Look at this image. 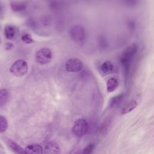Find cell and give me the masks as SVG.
Masks as SVG:
<instances>
[{
    "instance_id": "cell-1",
    "label": "cell",
    "mask_w": 154,
    "mask_h": 154,
    "mask_svg": "<svg viewBox=\"0 0 154 154\" xmlns=\"http://www.w3.org/2000/svg\"><path fill=\"white\" fill-rule=\"evenodd\" d=\"M28 70L27 63L21 59L15 61L10 67V72L16 77H21L26 75Z\"/></svg>"
},
{
    "instance_id": "cell-17",
    "label": "cell",
    "mask_w": 154,
    "mask_h": 154,
    "mask_svg": "<svg viewBox=\"0 0 154 154\" xmlns=\"http://www.w3.org/2000/svg\"><path fill=\"white\" fill-rule=\"evenodd\" d=\"M11 7L13 11H20L25 8V5H23L20 2L13 1L11 2Z\"/></svg>"
},
{
    "instance_id": "cell-8",
    "label": "cell",
    "mask_w": 154,
    "mask_h": 154,
    "mask_svg": "<svg viewBox=\"0 0 154 154\" xmlns=\"http://www.w3.org/2000/svg\"><path fill=\"white\" fill-rule=\"evenodd\" d=\"M25 153L29 154H41L43 153V147L39 144H30L27 146L24 149Z\"/></svg>"
},
{
    "instance_id": "cell-12",
    "label": "cell",
    "mask_w": 154,
    "mask_h": 154,
    "mask_svg": "<svg viewBox=\"0 0 154 154\" xmlns=\"http://www.w3.org/2000/svg\"><path fill=\"white\" fill-rule=\"evenodd\" d=\"M119 81L116 78H110L106 81V90L108 93L114 91L119 85Z\"/></svg>"
},
{
    "instance_id": "cell-19",
    "label": "cell",
    "mask_w": 154,
    "mask_h": 154,
    "mask_svg": "<svg viewBox=\"0 0 154 154\" xmlns=\"http://www.w3.org/2000/svg\"><path fill=\"white\" fill-rule=\"evenodd\" d=\"M94 147H95V144L94 143L89 144L88 145H87L84 148L83 150L82 151V153H84V154L91 153L93 150V149H94Z\"/></svg>"
},
{
    "instance_id": "cell-3",
    "label": "cell",
    "mask_w": 154,
    "mask_h": 154,
    "mask_svg": "<svg viewBox=\"0 0 154 154\" xmlns=\"http://www.w3.org/2000/svg\"><path fill=\"white\" fill-rule=\"evenodd\" d=\"M88 129V122L84 119H77L75 122L72 128L73 134L78 137H81L87 133Z\"/></svg>"
},
{
    "instance_id": "cell-9",
    "label": "cell",
    "mask_w": 154,
    "mask_h": 154,
    "mask_svg": "<svg viewBox=\"0 0 154 154\" xmlns=\"http://www.w3.org/2000/svg\"><path fill=\"white\" fill-rule=\"evenodd\" d=\"M137 102L135 100H132L129 101L123 106V107L121 109L120 114L125 115L130 112L133 109H134L137 107Z\"/></svg>"
},
{
    "instance_id": "cell-15",
    "label": "cell",
    "mask_w": 154,
    "mask_h": 154,
    "mask_svg": "<svg viewBox=\"0 0 154 154\" xmlns=\"http://www.w3.org/2000/svg\"><path fill=\"white\" fill-rule=\"evenodd\" d=\"M9 92L6 88L0 89V106H4L7 102Z\"/></svg>"
},
{
    "instance_id": "cell-13",
    "label": "cell",
    "mask_w": 154,
    "mask_h": 154,
    "mask_svg": "<svg viewBox=\"0 0 154 154\" xmlns=\"http://www.w3.org/2000/svg\"><path fill=\"white\" fill-rule=\"evenodd\" d=\"M16 34V30L13 26L11 25H6L4 28V35L7 39L11 40L12 39Z\"/></svg>"
},
{
    "instance_id": "cell-5",
    "label": "cell",
    "mask_w": 154,
    "mask_h": 154,
    "mask_svg": "<svg viewBox=\"0 0 154 154\" xmlns=\"http://www.w3.org/2000/svg\"><path fill=\"white\" fill-rule=\"evenodd\" d=\"M137 51V45L135 43H132L127 46L122 52V56L121 57V61L122 64L128 66L130 59L135 55Z\"/></svg>"
},
{
    "instance_id": "cell-11",
    "label": "cell",
    "mask_w": 154,
    "mask_h": 154,
    "mask_svg": "<svg viewBox=\"0 0 154 154\" xmlns=\"http://www.w3.org/2000/svg\"><path fill=\"white\" fill-rule=\"evenodd\" d=\"M7 145L14 152L16 153H19V154L25 153V150L12 140L8 139L7 140Z\"/></svg>"
},
{
    "instance_id": "cell-10",
    "label": "cell",
    "mask_w": 154,
    "mask_h": 154,
    "mask_svg": "<svg viewBox=\"0 0 154 154\" xmlns=\"http://www.w3.org/2000/svg\"><path fill=\"white\" fill-rule=\"evenodd\" d=\"M101 71L105 75H109L113 72L114 70V66L112 63L110 61H104L100 66Z\"/></svg>"
},
{
    "instance_id": "cell-7",
    "label": "cell",
    "mask_w": 154,
    "mask_h": 154,
    "mask_svg": "<svg viewBox=\"0 0 154 154\" xmlns=\"http://www.w3.org/2000/svg\"><path fill=\"white\" fill-rule=\"evenodd\" d=\"M45 153L54 154V153H60L61 152L60 146L58 144L55 142H50L48 143L45 147Z\"/></svg>"
},
{
    "instance_id": "cell-14",
    "label": "cell",
    "mask_w": 154,
    "mask_h": 154,
    "mask_svg": "<svg viewBox=\"0 0 154 154\" xmlns=\"http://www.w3.org/2000/svg\"><path fill=\"white\" fill-rule=\"evenodd\" d=\"M123 97V93H121L111 98L108 103L109 108H112L118 105L122 101Z\"/></svg>"
},
{
    "instance_id": "cell-4",
    "label": "cell",
    "mask_w": 154,
    "mask_h": 154,
    "mask_svg": "<svg viewBox=\"0 0 154 154\" xmlns=\"http://www.w3.org/2000/svg\"><path fill=\"white\" fill-rule=\"evenodd\" d=\"M83 63L78 58L73 57L68 59L65 63L66 70L69 72H78L82 70Z\"/></svg>"
},
{
    "instance_id": "cell-20",
    "label": "cell",
    "mask_w": 154,
    "mask_h": 154,
    "mask_svg": "<svg viewBox=\"0 0 154 154\" xmlns=\"http://www.w3.org/2000/svg\"><path fill=\"white\" fill-rule=\"evenodd\" d=\"M13 46H14V45H13V44L12 43H11V42H7V43H6V44H5V49L6 50H10V49H13Z\"/></svg>"
},
{
    "instance_id": "cell-16",
    "label": "cell",
    "mask_w": 154,
    "mask_h": 154,
    "mask_svg": "<svg viewBox=\"0 0 154 154\" xmlns=\"http://www.w3.org/2000/svg\"><path fill=\"white\" fill-rule=\"evenodd\" d=\"M8 128V121L5 117L0 115V133L5 132Z\"/></svg>"
},
{
    "instance_id": "cell-6",
    "label": "cell",
    "mask_w": 154,
    "mask_h": 154,
    "mask_svg": "<svg viewBox=\"0 0 154 154\" xmlns=\"http://www.w3.org/2000/svg\"><path fill=\"white\" fill-rule=\"evenodd\" d=\"M71 38L75 42H81L85 38V33L84 29L80 26L72 27L70 31Z\"/></svg>"
},
{
    "instance_id": "cell-18",
    "label": "cell",
    "mask_w": 154,
    "mask_h": 154,
    "mask_svg": "<svg viewBox=\"0 0 154 154\" xmlns=\"http://www.w3.org/2000/svg\"><path fill=\"white\" fill-rule=\"evenodd\" d=\"M21 39L23 42H25L26 44H30V43H32L34 42V40L32 38L31 35L28 33L23 34L22 35Z\"/></svg>"
},
{
    "instance_id": "cell-2",
    "label": "cell",
    "mask_w": 154,
    "mask_h": 154,
    "mask_svg": "<svg viewBox=\"0 0 154 154\" xmlns=\"http://www.w3.org/2000/svg\"><path fill=\"white\" fill-rule=\"evenodd\" d=\"M52 57V51L48 48H43L37 51L35 54V60L37 63L41 65L49 63Z\"/></svg>"
}]
</instances>
